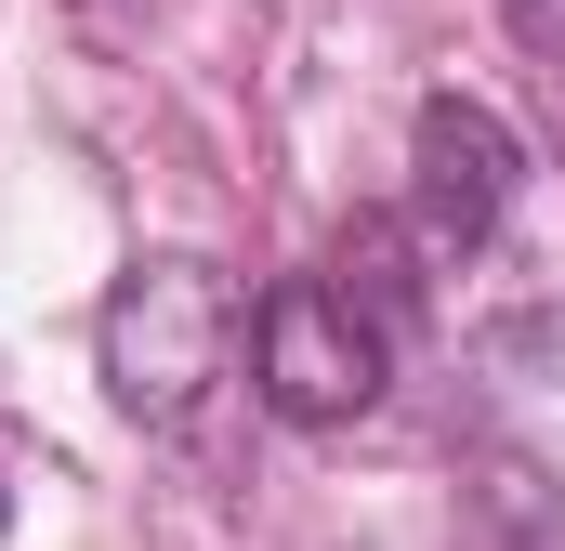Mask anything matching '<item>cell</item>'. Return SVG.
<instances>
[{
	"instance_id": "1",
	"label": "cell",
	"mask_w": 565,
	"mask_h": 551,
	"mask_svg": "<svg viewBox=\"0 0 565 551\" xmlns=\"http://www.w3.org/2000/svg\"><path fill=\"white\" fill-rule=\"evenodd\" d=\"M237 342H250V315H237V289L211 263H132L106 289V328H93V355H106V395L145 420V433H184V420L211 408V381L237 368Z\"/></svg>"
},
{
	"instance_id": "2",
	"label": "cell",
	"mask_w": 565,
	"mask_h": 551,
	"mask_svg": "<svg viewBox=\"0 0 565 551\" xmlns=\"http://www.w3.org/2000/svg\"><path fill=\"white\" fill-rule=\"evenodd\" d=\"M382 381H395V315L369 302V289H342V276H277L264 302H250V395L302 433H342V420L382 408Z\"/></svg>"
},
{
	"instance_id": "3",
	"label": "cell",
	"mask_w": 565,
	"mask_h": 551,
	"mask_svg": "<svg viewBox=\"0 0 565 551\" xmlns=\"http://www.w3.org/2000/svg\"><path fill=\"white\" fill-rule=\"evenodd\" d=\"M513 184H526V144L500 132V106L422 93V119H408V210H422V250H434V263L487 250L500 210H513Z\"/></svg>"
},
{
	"instance_id": "4",
	"label": "cell",
	"mask_w": 565,
	"mask_h": 551,
	"mask_svg": "<svg viewBox=\"0 0 565 551\" xmlns=\"http://www.w3.org/2000/svg\"><path fill=\"white\" fill-rule=\"evenodd\" d=\"M0 512H13V499H0Z\"/></svg>"
}]
</instances>
